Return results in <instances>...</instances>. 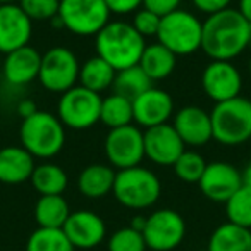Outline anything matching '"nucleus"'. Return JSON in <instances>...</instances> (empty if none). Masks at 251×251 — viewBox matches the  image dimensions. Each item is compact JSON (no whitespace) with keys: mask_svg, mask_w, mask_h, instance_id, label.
<instances>
[{"mask_svg":"<svg viewBox=\"0 0 251 251\" xmlns=\"http://www.w3.org/2000/svg\"><path fill=\"white\" fill-rule=\"evenodd\" d=\"M251 45V25L237 9H224L203 21L201 50L212 60H229L244 53Z\"/></svg>","mask_w":251,"mask_h":251,"instance_id":"obj_1","label":"nucleus"},{"mask_svg":"<svg viewBox=\"0 0 251 251\" xmlns=\"http://www.w3.org/2000/svg\"><path fill=\"white\" fill-rule=\"evenodd\" d=\"M147 47L145 38L127 21H108L95 36L97 55L107 60L115 71L127 69L140 64L143 50Z\"/></svg>","mask_w":251,"mask_h":251,"instance_id":"obj_2","label":"nucleus"},{"mask_svg":"<svg viewBox=\"0 0 251 251\" xmlns=\"http://www.w3.org/2000/svg\"><path fill=\"white\" fill-rule=\"evenodd\" d=\"M21 147L35 158L49 160L62 151L66 145V127L57 115L47 110H38L23 119L19 127Z\"/></svg>","mask_w":251,"mask_h":251,"instance_id":"obj_3","label":"nucleus"},{"mask_svg":"<svg viewBox=\"0 0 251 251\" xmlns=\"http://www.w3.org/2000/svg\"><path fill=\"white\" fill-rule=\"evenodd\" d=\"M213 140L224 147H239L251 140V100L236 97L215 103L210 112Z\"/></svg>","mask_w":251,"mask_h":251,"instance_id":"obj_4","label":"nucleus"},{"mask_svg":"<svg viewBox=\"0 0 251 251\" xmlns=\"http://www.w3.org/2000/svg\"><path fill=\"white\" fill-rule=\"evenodd\" d=\"M112 193L115 200L126 208L145 210L158 201L162 184L153 171L136 165L115 172Z\"/></svg>","mask_w":251,"mask_h":251,"instance_id":"obj_5","label":"nucleus"},{"mask_svg":"<svg viewBox=\"0 0 251 251\" xmlns=\"http://www.w3.org/2000/svg\"><path fill=\"white\" fill-rule=\"evenodd\" d=\"M203 21L196 14L184 9H177L162 16L157 42L167 47L174 55H191L201 50Z\"/></svg>","mask_w":251,"mask_h":251,"instance_id":"obj_6","label":"nucleus"},{"mask_svg":"<svg viewBox=\"0 0 251 251\" xmlns=\"http://www.w3.org/2000/svg\"><path fill=\"white\" fill-rule=\"evenodd\" d=\"M105 0H60L59 18L64 29L76 36H97L110 21Z\"/></svg>","mask_w":251,"mask_h":251,"instance_id":"obj_7","label":"nucleus"},{"mask_svg":"<svg viewBox=\"0 0 251 251\" xmlns=\"http://www.w3.org/2000/svg\"><path fill=\"white\" fill-rule=\"evenodd\" d=\"M100 110L101 97L81 84H76L60 95L57 103V117L64 127L74 131L90 129L100 122Z\"/></svg>","mask_w":251,"mask_h":251,"instance_id":"obj_8","label":"nucleus"},{"mask_svg":"<svg viewBox=\"0 0 251 251\" xmlns=\"http://www.w3.org/2000/svg\"><path fill=\"white\" fill-rule=\"evenodd\" d=\"M81 64L67 47H52L42 53L38 81L50 93H66L79 83Z\"/></svg>","mask_w":251,"mask_h":251,"instance_id":"obj_9","label":"nucleus"},{"mask_svg":"<svg viewBox=\"0 0 251 251\" xmlns=\"http://www.w3.org/2000/svg\"><path fill=\"white\" fill-rule=\"evenodd\" d=\"M103 150L110 167L119 171L136 167L145 158L143 131L140 129V126L134 124L110 129L105 138Z\"/></svg>","mask_w":251,"mask_h":251,"instance_id":"obj_10","label":"nucleus"},{"mask_svg":"<svg viewBox=\"0 0 251 251\" xmlns=\"http://www.w3.org/2000/svg\"><path fill=\"white\" fill-rule=\"evenodd\" d=\"M141 234L147 248L153 251H171L184 239L186 222L176 210L162 208L147 217V224Z\"/></svg>","mask_w":251,"mask_h":251,"instance_id":"obj_11","label":"nucleus"},{"mask_svg":"<svg viewBox=\"0 0 251 251\" xmlns=\"http://www.w3.org/2000/svg\"><path fill=\"white\" fill-rule=\"evenodd\" d=\"M201 88L215 103L239 97L243 90V76L229 60H210L201 73Z\"/></svg>","mask_w":251,"mask_h":251,"instance_id":"obj_12","label":"nucleus"},{"mask_svg":"<svg viewBox=\"0 0 251 251\" xmlns=\"http://www.w3.org/2000/svg\"><path fill=\"white\" fill-rule=\"evenodd\" d=\"M143 143L145 157L162 167L174 165V162L186 150L184 141L181 140L172 124L148 127L147 131H143Z\"/></svg>","mask_w":251,"mask_h":251,"instance_id":"obj_13","label":"nucleus"},{"mask_svg":"<svg viewBox=\"0 0 251 251\" xmlns=\"http://www.w3.org/2000/svg\"><path fill=\"white\" fill-rule=\"evenodd\" d=\"M243 184V172L229 162L206 164L205 172L198 181L200 191L217 203H226Z\"/></svg>","mask_w":251,"mask_h":251,"instance_id":"obj_14","label":"nucleus"},{"mask_svg":"<svg viewBox=\"0 0 251 251\" xmlns=\"http://www.w3.org/2000/svg\"><path fill=\"white\" fill-rule=\"evenodd\" d=\"M33 36V21L19 4L0 5V53H11L29 45Z\"/></svg>","mask_w":251,"mask_h":251,"instance_id":"obj_15","label":"nucleus"},{"mask_svg":"<svg viewBox=\"0 0 251 251\" xmlns=\"http://www.w3.org/2000/svg\"><path fill=\"white\" fill-rule=\"evenodd\" d=\"M172 114H174V100L162 88L151 86L133 100L134 122L145 129L167 124Z\"/></svg>","mask_w":251,"mask_h":251,"instance_id":"obj_16","label":"nucleus"},{"mask_svg":"<svg viewBox=\"0 0 251 251\" xmlns=\"http://www.w3.org/2000/svg\"><path fill=\"white\" fill-rule=\"evenodd\" d=\"M62 230L74 248L91 250L98 246L107 236V226L98 213L91 210H77L71 212Z\"/></svg>","mask_w":251,"mask_h":251,"instance_id":"obj_17","label":"nucleus"},{"mask_svg":"<svg viewBox=\"0 0 251 251\" xmlns=\"http://www.w3.org/2000/svg\"><path fill=\"white\" fill-rule=\"evenodd\" d=\"M172 126L184 145L189 147H203L213 140L210 114L198 105H186L179 108L174 115Z\"/></svg>","mask_w":251,"mask_h":251,"instance_id":"obj_18","label":"nucleus"},{"mask_svg":"<svg viewBox=\"0 0 251 251\" xmlns=\"http://www.w3.org/2000/svg\"><path fill=\"white\" fill-rule=\"evenodd\" d=\"M40 64H42V53L35 47L26 45L4 57L2 74L7 84L21 88L38 79Z\"/></svg>","mask_w":251,"mask_h":251,"instance_id":"obj_19","label":"nucleus"},{"mask_svg":"<svg viewBox=\"0 0 251 251\" xmlns=\"http://www.w3.org/2000/svg\"><path fill=\"white\" fill-rule=\"evenodd\" d=\"M35 157L23 147H5L0 150V182L23 184L35 171Z\"/></svg>","mask_w":251,"mask_h":251,"instance_id":"obj_20","label":"nucleus"},{"mask_svg":"<svg viewBox=\"0 0 251 251\" xmlns=\"http://www.w3.org/2000/svg\"><path fill=\"white\" fill-rule=\"evenodd\" d=\"M115 181V171L110 165L91 164L79 172L77 189L86 198H103L112 191Z\"/></svg>","mask_w":251,"mask_h":251,"instance_id":"obj_21","label":"nucleus"},{"mask_svg":"<svg viewBox=\"0 0 251 251\" xmlns=\"http://www.w3.org/2000/svg\"><path fill=\"white\" fill-rule=\"evenodd\" d=\"M176 64H177V55H174L162 43L155 42L151 45L145 47L143 55H141L138 66L145 71V74L151 81H160L174 73Z\"/></svg>","mask_w":251,"mask_h":251,"instance_id":"obj_22","label":"nucleus"},{"mask_svg":"<svg viewBox=\"0 0 251 251\" xmlns=\"http://www.w3.org/2000/svg\"><path fill=\"white\" fill-rule=\"evenodd\" d=\"M206 251H251V229L222 224L212 232Z\"/></svg>","mask_w":251,"mask_h":251,"instance_id":"obj_23","label":"nucleus"},{"mask_svg":"<svg viewBox=\"0 0 251 251\" xmlns=\"http://www.w3.org/2000/svg\"><path fill=\"white\" fill-rule=\"evenodd\" d=\"M117 71L101 57L95 55L81 64L79 69V84L88 90L100 95L101 91L114 86V79Z\"/></svg>","mask_w":251,"mask_h":251,"instance_id":"obj_24","label":"nucleus"},{"mask_svg":"<svg viewBox=\"0 0 251 251\" xmlns=\"http://www.w3.org/2000/svg\"><path fill=\"white\" fill-rule=\"evenodd\" d=\"M69 215V205H67L66 198L62 195L40 196V200L35 205V219L38 227L62 229Z\"/></svg>","mask_w":251,"mask_h":251,"instance_id":"obj_25","label":"nucleus"},{"mask_svg":"<svg viewBox=\"0 0 251 251\" xmlns=\"http://www.w3.org/2000/svg\"><path fill=\"white\" fill-rule=\"evenodd\" d=\"M31 184L36 191L40 193V196H47V195H62L67 188V174L60 165L57 164H40L35 167L31 174Z\"/></svg>","mask_w":251,"mask_h":251,"instance_id":"obj_26","label":"nucleus"},{"mask_svg":"<svg viewBox=\"0 0 251 251\" xmlns=\"http://www.w3.org/2000/svg\"><path fill=\"white\" fill-rule=\"evenodd\" d=\"M133 100L117 93L101 98L100 122L107 126L108 129H117L122 126L133 124Z\"/></svg>","mask_w":251,"mask_h":251,"instance_id":"obj_27","label":"nucleus"},{"mask_svg":"<svg viewBox=\"0 0 251 251\" xmlns=\"http://www.w3.org/2000/svg\"><path fill=\"white\" fill-rule=\"evenodd\" d=\"M151 86H153V81L145 74V71L140 66H133L127 69L117 71L112 88H114V93L134 100Z\"/></svg>","mask_w":251,"mask_h":251,"instance_id":"obj_28","label":"nucleus"},{"mask_svg":"<svg viewBox=\"0 0 251 251\" xmlns=\"http://www.w3.org/2000/svg\"><path fill=\"white\" fill-rule=\"evenodd\" d=\"M76 248L67 239L62 229L38 227L26 243V251H74Z\"/></svg>","mask_w":251,"mask_h":251,"instance_id":"obj_29","label":"nucleus"},{"mask_svg":"<svg viewBox=\"0 0 251 251\" xmlns=\"http://www.w3.org/2000/svg\"><path fill=\"white\" fill-rule=\"evenodd\" d=\"M226 213L230 224L251 229V188L243 184L226 201Z\"/></svg>","mask_w":251,"mask_h":251,"instance_id":"obj_30","label":"nucleus"},{"mask_svg":"<svg viewBox=\"0 0 251 251\" xmlns=\"http://www.w3.org/2000/svg\"><path fill=\"white\" fill-rule=\"evenodd\" d=\"M174 174L184 182H198L206 169V162L198 151L184 150L172 165Z\"/></svg>","mask_w":251,"mask_h":251,"instance_id":"obj_31","label":"nucleus"},{"mask_svg":"<svg viewBox=\"0 0 251 251\" xmlns=\"http://www.w3.org/2000/svg\"><path fill=\"white\" fill-rule=\"evenodd\" d=\"M147 243L140 230L133 227H122L115 230L108 239V251H145Z\"/></svg>","mask_w":251,"mask_h":251,"instance_id":"obj_32","label":"nucleus"},{"mask_svg":"<svg viewBox=\"0 0 251 251\" xmlns=\"http://www.w3.org/2000/svg\"><path fill=\"white\" fill-rule=\"evenodd\" d=\"M60 0H19V7L31 21H52L59 14Z\"/></svg>","mask_w":251,"mask_h":251,"instance_id":"obj_33","label":"nucleus"},{"mask_svg":"<svg viewBox=\"0 0 251 251\" xmlns=\"http://www.w3.org/2000/svg\"><path fill=\"white\" fill-rule=\"evenodd\" d=\"M160 16L148 11L147 7H140L134 12L131 25L143 38H151V36H157L158 28H160Z\"/></svg>","mask_w":251,"mask_h":251,"instance_id":"obj_34","label":"nucleus"},{"mask_svg":"<svg viewBox=\"0 0 251 251\" xmlns=\"http://www.w3.org/2000/svg\"><path fill=\"white\" fill-rule=\"evenodd\" d=\"M110 14L127 16L134 14L140 7H143V0H105Z\"/></svg>","mask_w":251,"mask_h":251,"instance_id":"obj_35","label":"nucleus"},{"mask_svg":"<svg viewBox=\"0 0 251 251\" xmlns=\"http://www.w3.org/2000/svg\"><path fill=\"white\" fill-rule=\"evenodd\" d=\"M181 2L182 0H143V7L162 18V16H167L169 12L181 9Z\"/></svg>","mask_w":251,"mask_h":251,"instance_id":"obj_36","label":"nucleus"},{"mask_svg":"<svg viewBox=\"0 0 251 251\" xmlns=\"http://www.w3.org/2000/svg\"><path fill=\"white\" fill-rule=\"evenodd\" d=\"M232 0H191V4L198 12H203L206 16H212L215 12H220L224 9H229Z\"/></svg>","mask_w":251,"mask_h":251,"instance_id":"obj_37","label":"nucleus"},{"mask_svg":"<svg viewBox=\"0 0 251 251\" xmlns=\"http://www.w3.org/2000/svg\"><path fill=\"white\" fill-rule=\"evenodd\" d=\"M35 112H38V107H36L35 101L29 100V98H25V100H21L18 103V114L21 115L23 119L29 117V115H33Z\"/></svg>","mask_w":251,"mask_h":251,"instance_id":"obj_38","label":"nucleus"},{"mask_svg":"<svg viewBox=\"0 0 251 251\" xmlns=\"http://www.w3.org/2000/svg\"><path fill=\"white\" fill-rule=\"evenodd\" d=\"M237 11L243 14V18L251 25V0H239L237 2Z\"/></svg>","mask_w":251,"mask_h":251,"instance_id":"obj_39","label":"nucleus"},{"mask_svg":"<svg viewBox=\"0 0 251 251\" xmlns=\"http://www.w3.org/2000/svg\"><path fill=\"white\" fill-rule=\"evenodd\" d=\"M145 224H147V217H134L133 224H131L129 227H133L134 230H140V232H143Z\"/></svg>","mask_w":251,"mask_h":251,"instance_id":"obj_40","label":"nucleus"},{"mask_svg":"<svg viewBox=\"0 0 251 251\" xmlns=\"http://www.w3.org/2000/svg\"><path fill=\"white\" fill-rule=\"evenodd\" d=\"M243 182L251 188V162L246 165V169L243 171Z\"/></svg>","mask_w":251,"mask_h":251,"instance_id":"obj_41","label":"nucleus"},{"mask_svg":"<svg viewBox=\"0 0 251 251\" xmlns=\"http://www.w3.org/2000/svg\"><path fill=\"white\" fill-rule=\"evenodd\" d=\"M5 4H19V0H0V5Z\"/></svg>","mask_w":251,"mask_h":251,"instance_id":"obj_42","label":"nucleus"},{"mask_svg":"<svg viewBox=\"0 0 251 251\" xmlns=\"http://www.w3.org/2000/svg\"><path fill=\"white\" fill-rule=\"evenodd\" d=\"M248 71H250V76H251V55H250V59H248Z\"/></svg>","mask_w":251,"mask_h":251,"instance_id":"obj_43","label":"nucleus"},{"mask_svg":"<svg viewBox=\"0 0 251 251\" xmlns=\"http://www.w3.org/2000/svg\"><path fill=\"white\" fill-rule=\"evenodd\" d=\"M2 64H4V59H2V53H0V73H2Z\"/></svg>","mask_w":251,"mask_h":251,"instance_id":"obj_44","label":"nucleus"}]
</instances>
